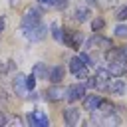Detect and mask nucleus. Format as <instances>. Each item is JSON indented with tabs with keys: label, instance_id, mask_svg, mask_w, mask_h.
<instances>
[{
	"label": "nucleus",
	"instance_id": "nucleus-30",
	"mask_svg": "<svg viewBox=\"0 0 127 127\" xmlns=\"http://www.w3.org/2000/svg\"><path fill=\"white\" fill-rule=\"evenodd\" d=\"M125 93H127V89H125Z\"/></svg>",
	"mask_w": 127,
	"mask_h": 127
},
{
	"label": "nucleus",
	"instance_id": "nucleus-3",
	"mask_svg": "<svg viewBox=\"0 0 127 127\" xmlns=\"http://www.w3.org/2000/svg\"><path fill=\"white\" fill-rule=\"evenodd\" d=\"M22 34H24L26 40H30V42H42V40L48 36V26H46L44 22H38V24H34V26L22 28Z\"/></svg>",
	"mask_w": 127,
	"mask_h": 127
},
{
	"label": "nucleus",
	"instance_id": "nucleus-14",
	"mask_svg": "<svg viewBox=\"0 0 127 127\" xmlns=\"http://www.w3.org/2000/svg\"><path fill=\"white\" fill-rule=\"evenodd\" d=\"M12 85H14V91L18 97H26L28 89H26V75L24 73H16L14 79H12Z\"/></svg>",
	"mask_w": 127,
	"mask_h": 127
},
{
	"label": "nucleus",
	"instance_id": "nucleus-19",
	"mask_svg": "<svg viewBox=\"0 0 127 127\" xmlns=\"http://www.w3.org/2000/svg\"><path fill=\"white\" fill-rule=\"evenodd\" d=\"M117 0H87V6H97V8H113Z\"/></svg>",
	"mask_w": 127,
	"mask_h": 127
},
{
	"label": "nucleus",
	"instance_id": "nucleus-16",
	"mask_svg": "<svg viewBox=\"0 0 127 127\" xmlns=\"http://www.w3.org/2000/svg\"><path fill=\"white\" fill-rule=\"evenodd\" d=\"M48 71H50V67H48V64H44V62H38V64L32 67V73H34L38 79H48Z\"/></svg>",
	"mask_w": 127,
	"mask_h": 127
},
{
	"label": "nucleus",
	"instance_id": "nucleus-8",
	"mask_svg": "<svg viewBox=\"0 0 127 127\" xmlns=\"http://www.w3.org/2000/svg\"><path fill=\"white\" fill-rule=\"evenodd\" d=\"M101 95L99 93H85V97L81 99V107H83V111H87V113H95L97 111V107H99V103H101Z\"/></svg>",
	"mask_w": 127,
	"mask_h": 127
},
{
	"label": "nucleus",
	"instance_id": "nucleus-1",
	"mask_svg": "<svg viewBox=\"0 0 127 127\" xmlns=\"http://www.w3.org/2000/svg\"><path fill=\"white\" fill-rule=\"evenodd\" d=\"M83 42H85V38H83V34L79 30H71V28H64L62 30V44H65L69 50L77 52L83 46Z\"/></svg>",
	"mask_w": 127,
	"mask_h": 127
},
{
	"label": "nucleus",
	"instance_id": "nucleus-13",
	"mask_svg": "<svg viewBox=\"0 0 127 127\" xmlns=\"http://www.w3.org/2000/svg\"><path fill=\"white\" fill-rule=\"evenodd\" d=\"M73 20L77 24H85L91 20V6H77L73 10Z\"/></svg>",
	"mask_w": 127,
	"mask_h": 127
},
{
	"label": "nucleus",
	"instance_id": "nucleus-21",
	"mask_svg": "<svg viewBox=\"0 0 127 127\" xmlns=\"http://www.w3.org/2000/svg\"><path fill=\"white\" fill-rule=\"evenodd\" d=\"M113 36L119 38V40H125V38H127V24L119 22V24L115 26V30H113Z\"/></svg>",
	"mask_w": 127,
	"mask_h": 127
},
{
	"label": "nucleus",
	"instance_id": "nucleus-22",
	"mask_svg": "<svg viewBox=\"0 0 127 127\" xmlns=\"http://www.w3.org/2000/svg\"><path fill=\"white\" fill-rule=\"evenodd\" d=\"M50 32H52V38L62 44V28H60L58 22H52V24H50Z\"/></svg>",
	"mask_w": 127,
	"mask_h": 127
},
{
	"label": "nucleus",
	"instance_id": "nucleus-9",
	"mask_svg": "<svg viewBox=\"0 0 127 127\" xmlns=\"http://www.w3.org/2000/svg\"><path fill=\"white\" fill-rule=\"evenodd\" d=\"M125 65H127V60L125 58H119V60H109L105 67L109 69L111 77H121L125 73Z\"/></svg>",
	"mask_w": 127,
	"mask_h": 127
},
{
	"label": "nucleus",
	"instance_id": "nucleus-11",
	"mask_svg": "<svg viewBox=\"0 0 127 127\" xmlns=\"http://www.w3.org/2000/svg\"><path fill=\"white\" fill-rule=\"evenodd\" d=\"M79 121H81L79 107H67V109H64V123L65 125L73 127V125H79Z\"/></svg>",
	"mask_w": 127,
	"mask_h": 127
},
{
	"label": "nucleus",
	"instance_id": "nucleus-28",
	"mask_svg": "<svg viewBox=\"0 0 127 127\" xmlns=\"http://www.w3.org/2000/svg\"><path fill=\"white\" fill-rule=\"evenodd\" d=\"M4 26H6V20H4V16H0V34L4 32Z\"/></svg>",
	"mask_w": 127,
	"mask_h": 127
},
{
	"label": "nucleus",
	"instance_id": "nucleus-20",
	"mask_svg": "<svg viewBox=\"0 0 127 127\" xmlns=\"http://www.w3.org/2000/svg\"><path fill=\"white\" fill-rule=\"evenodd\" d=\"M89 24H91V32H101V30L105 28V20H103L101 16L91 18V20H89Z\"/></svg>",
	"mask_w": 127,
	"mask_h": 127
},
{
	"label": "nucleus",
	"instance_id": "nucleus-7",
	"mask_svg": "<svg viewBox=\"0 0 127 127\" xmlns=\"http://www.w3.org/2000/svg\"><path fill=\"white\" fill-rule=\"evenodd\" d=\"M44 99L50 101V103H58V101H64L65 99V87L60 85V83H52L46 91H44Z\"/></svg>",
	"mask_w": 127,
	"mask_h": 127
},
{
	"label": "nucleus",
	"instance_id": "nucleus-15",
	"mask_svg": "<svg viewBox=\"0 0 127 127\" xmlns=\"http://www.w3.org/2000/svg\"><path fill=\"white\" fill-rule=\"evenodd\" d=\"M32 117H34V127H48L50 125V117L46 115V111L34 109L32 111Z\"/></svg>",
	"mask_w": 127,
	"mask_h": 127
},
{
	"label": "nucleus",
	"instance_id": "nucleus-12",
	"mask_svg": "<svg viewBox=\"0 0 127 127\" xmlns=\"http://www.w3.org/2000/svg\"><path fill=\"white\" fill-rule=\"evenodd\" d=\"M65 79V67L64 65H52L50 71H48V81L50 83H62Z\"/></svg>",
	"mask_w": 127,
	"mask_h": 127
},
{
	"label": "nucleus",
	"instance_id": "nucleus-4",
	"mask_svg": "<svg viewBox=\"0 0 127 127\" xmlns=\"http://www.w3.org/2000/svg\"><path fill=\"white\" fill-rule=\"evenodd\" d=\"M42 16H44V12H42V8H38V6H28L26 10H24V14H22V28H26V26H34V24H38V22H42Z\"/></svg>",
	"mask_w": 127,
	"mask_h": 127
},
{
	"label": "nucleus",
	"instance_id": "nucleus-5",
	"mask_svg": "<svg viewBox=\"0 0 127 127\" xmlns=\"http://www.w3.org/2000/svg\"><path fill=\"white\" fill-rule=\"evenodd\" d=\"M85 91H87V87L83 85V81L71 83V85L65 87V99H67L69 103H77V101H81V99L85 97Z\"/></svg>",
	"mask_w": 127,
	"mask_h": 127
},
{
	"label": "nucleus",
	"instance_id": "nucleus-26",
	"mask_svg": "<svg viewBox=\"0 0 127 127\" xmlns=\"http://www.w3.org/2000/svg\"><path fill=\"white\" fill-rule=\"evenodd\" d=\"M8 123V117L4 115V111H0V125H6Z\"/></svg>",
	"mask_w": 127,
	"mask_h": 127
},
{
	"label": "nucleus",
	"instance_id": "nucleus-29",
	"mask_svg": "<svg viewBox=\"0 0 127 127\" xmlns=\"http://www.w3.org/2000/svg\"><path fill=\"white\" fill-rule=\"evenodd\" d=\"M123 52H125V58H127V46H123Z\"/></svg>",
	"mask_w": 127,
	"mask_h": 127
},
{
	"label": "nucleus",
	"instance_id": "nucleus-24",
	"mask_svg": "<svg viewBox=\"0 0 127 127\" xmlns=\"http://www.w3.org/2000/svg\"><path fill=\"white\" fill-rule=\"evenodd\" d=\"M115 20H117V22H125V20H127V4L121 6V8L115 12Z\"/></svg>",
	"mask_w": 127,
	"mask_h": 127
},
{
	"label": "nucleus",
	"instance_id": "nucleus-10",
	"mask_svg": "<svg viewBox=\"0 0 127 127\" xmlns=\"http://www.w3.org/2000/svg\"><path fill=\"white\" fill-rule=\"evenodd\" d=\"M125 89H127V83H125L123 79H119V77H111V79L107 81V91H109L111 95H115V97L125 95Z\"/></svg>",
	"mask_w": 127,
	"mask_h": 127
},
{
	"label": "nucleus",
	"instance_id": "nucleus-23",
	"mask_svg": "<svg viewBox=\"0 0 127 127\" xmlns=\"http://www.w3.org/2000/svg\"><path fill=\"white\" fill-rule=\"evenodd\" d=\"M36 81H38V77H36L34 73H30V75H26V89H28V91H32V89H36Z\"/></svg>",
	"mask_w": 127,
	"mask_h": 127
},
{
	"label": "nucleus",
	"instance_id": "nucleus-18",
	"mask_svg": "<svg viewBox=\"0 0 127 127\" xmlns=\"http://www.w3.org/2000/svg\"><path fill=\"white\" fill-rule=\"evenodd\" d=\"M101 123H103V125H119V123H121V119H119L117 111H113V113H105V115H103V119H101Z\"/></svg>",
	"mask_w": 127,
	"mask_h": 127
},
{
	"label": "nucleus",
	"instance_id": "nucleus-2",
	"mask_svg": "<svg viewBox=\"0 0 127 127\" xmlns=\"http://www.w3.org/2000/svg\"><path fill=\"white\" fill-rule=\"evenodd\" d=\"M111 46H113V40L107 38V36H103L101 32H93V36L83 42V48H85V50H103V52H105V50L111 48Z\"/></svg>",
	"mask_w": 127,
	"mask_h": 127
},
{
	"label": "nucleus",
	"instance_id": "nucleus-6",
	"mask_svg": "<svg viewBox=\"0 0 127 127\" xmlns=\"http://www.w3.org/2000/svg\"><path fill=\"white\" fill-rule=\"evenodd\" d=\"M69 71L75 75V79H79V81H83L87 75H89V67L83 64V60L79 58V56H73L71 60H69Z\"/></svg>",
	"mask_w": 127,
	"mask_h": 127
},
{
	"label": "nucleus",
	"instance_id": "nucleus-25",
	"mask_svg": "<svg viewBox=\"0 0 127 127\" xmlns=\"http://www.w3.org/2000/svg\"><path fill=\"white\" fill-rule=\"evenodd\" d=\"M67 4H69V0H54V8H58V10H65Z\"/></svg>",
	"mask_w": 127,
	"mask_h": 127
},
{
	"label": "nucleus",
	"instance_id": "nucleus-27",
	"mask_svg": "<svg viewBox=\"0 0 127 127\" xmlns=\"http://www.w3.org/2000/svg\"><path fill=\"white\" fill-rule=\"evenodd\" d=\"M40 4H44V6H52L54 8V0H38Z\"/></svg>",
	"mask_w": 127,
	"mask_h": 127
},
{
	"label": "nucleus",
	"instance_id": "nucleus-17",
	"mask_svg": "<svg viewBox=\"0 0 127 127\" xmlns=\"http://www.w3.org/2000/svg\"><path fill=\"white\" fill-rule=\"evenodd\" d=\"M115 109H117V107H115L109 99H105V97L101 99V103H99V107H97V111H99L101 115H105V113H113Z\"/></svg>",
	"mask_w": 127,
	"mask_h": 127
}]
</instances>
